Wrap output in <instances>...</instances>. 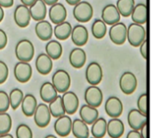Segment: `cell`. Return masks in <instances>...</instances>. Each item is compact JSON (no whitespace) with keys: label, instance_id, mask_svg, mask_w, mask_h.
Returning a JSON list of instances; mask_svg holds the SVG:
<instances>
[{"label":"cell","instance_id":"obj_1","mask_svg":"<svg viewBox=\"0 0 152 138\" xmlns=\"http://www.w3.org/2000/svg\"><path fill=\"white\" fill-rule=\"evenodd\" d=\"M127 40L132 46H140L146 40L145 28L141 24L131 23L127 28Z\"/></svg>","mask_w":152,"mask_h":138},{"label":"cell","instance_id":"obj_2","mask_svg":"<svg viewBox=\"0 0 152 138\" xmlns=\"http://www.w3.org/2000/svg\"><path fill=\"white\" fill-rule=\"evenodd\" d=\"M35 54V48L31 41L28 39L20 40L15 46V55L20 62H29Z\"/></svg>","mask_w":152,"mask_h":138},{"label":"cell","instance_id":"obj_3","mask_svg":"<svg viewBox=\"0 0 152 138\" xmlns=\"http://www.w3.org/2000/svg\"><path fill=\"white\" fill-rule=\"evenodd\" d=\"M52 83L60 94H64L69 91L71 84L69 74L65 70H56L52 77Z\"/></svg>","mask_w":152,"mask_h":138},{"label":"cell","instance_id":"obj_4","mask_svg":"<svg viewBox=\"0 0 152 138\" xmlns=\"http://www.w3.org/2000/svg\"><path fill=\"white\" fill-rule=\"evenodd\" d=\"M94 14V9L90 3L86 1H81L74 6L73 15L74 18L81 23L88 22Z\"/></svg>","mask_w":152,"mask_h":138},{"label":"cell","instance_id":"obj_5","mask_svg":"<svg viewBox=\"0 0 152 138\" xmlns=\"http://www.w3.org/2000/svg\"><path fill=\"white\" fill-rule=\"evenodd\" d=\"M109 36L112 43L121 46L127 39V27L124 22H118L110 27Z\"/></svg>","mask_w":152,"mask_h":138},{"label":"cell","instance_id":"obj_6","mask_svg":"<svg viewBox=\"0 0 152 138\" xmlns=\"http://www.w3.org/2000/svg\"><path fill=\"white\" fill-rule=\"evenodd\" d=\"M138 86L135 75L131 71L124 72L119 79V87L125 95H132L134 93Z\"/></svg>","mask_w":152,"mask_h":138},{"label":"cell","instance_id":"obj_7","mask_svg":"<svg viewBox=\"0 0 152 138\" xmlns=\"http://www.w3.org/2000/svg\"><path fill=\"white\" fill-rule=\"evenodd\" d=\"M102 78L103 71L102 66L96 62H92L91 63H89L86 70V81L91 86H97L102 82Z\"/></svg>","mask_w":152,"mask_h":138},{"label":"cell","instance_id":"obj_8","mask_svg":"<svg viewBox=\"0 0 152 138\" xmlns=\"http://www.w3.org/2000/svg\"><path fill=\"white\" fill-rule=\"evenodd\" d=\"M34 121L38 128H45L49 125L52 114L50 112L49 107L46 104H39L36 109V112L33 115Z\"/></svg>","mask_w":152,"mask_h":138},{"label":"cell","instance_id":"obj_9","mask_svg":"<svg viewBox=\"0 0 152 138\" xmlns=\"http://www.w3.org/2000/svg\"><path fill=\"white\" fill-rule=\"evenodd\" d=\"M85 101L86 104L98 108L103 101V94L97 86H90L85 91Z\"/></svg>","mask_w":152,"mask_h":138},{"label":"cell","instance_id":"obj_10","mask_svg":"<svg viewBox=\"0 0 152 138\" xmlns=\"http://www.w3.org/2000/svg\"><path fill=\"white\" fill-rule=\"evenodd\" d=\"M13 74L18 82L26 83L32 76V68L28 62H19L13 68Z\"/></svg>","mask_w":152,"mask_h":138},{"label":"cell","instance_id":"obj_11","mask_svg":"<svg viewBox=\"0 0 152 138\" xmlns=\"http://www.w3.org/2000/svg\"><path fill=\"white\" fill-rule=\"evenodd\" d=\"M13 19L17 26L26 28L28 26L31 19L29 8L24 4H19L13 12Z\"/></svg>","mask_w":152,"mask_h":138},{"label":"cell","instance_id":"obj_12","mask_svg":"<svg viewBox=\"0 0 152 138\" xmlns=\"http://www.w3.org/2000/svg\"><path fill=\"white\" fill-rule=\"evenodd\" d=\"M124 106L121 100L117 96H110L105 103V112L110 118H119L123 113Z\"/></svg>","mask_w":152,"mask_h":138},{"label":"cell","instance_id":"obj_13","mask_svg":"<svg viewBox=\"0 0 152 138\" xmlns=\"http://www.w3.org/2000/svg\"><path fill=\"white\" fill-rule=\"evenodd\" d=\"M72 120L68 115H63L56 119L53 128L56 134L61 137H66L71 133L72 129Z\"/></svg>","mask_w":152,"mask_h":138},{"label":"cell","instance_id":"obj_14","mask_svg":"<svg viewBox=\"0 0 152 138\" xmlns=\"http://www.w3.org/2000/svg\"><path fill=\"white\" fill-rule=\"evenodd\" d=\"M127 122L131 129L139 131L147 123V115L141 112L138 109H132L128 112Z\"/></svg>","mask_w":152,"mask_h":138},{"label":"cell","instance_id":"obj_15","mask_svg":"<svg viewBox=\"0 0 152 138\" xmlns=\"http://www.w3.org/2000/svg\"><path fill=\"white\" fill-rule=\"evenodd\" d=\"M61 99L66 113L68 115L75 114L79 106V100L77 95L72 91H67L61 95Z\"/></svg>","mask_w":152,"mask_h":138},{"label":"cell","instance_id":"obj_16","mask_svg":"<svg viewBox=\"0 0 152 138\" xmlns=\"http://www.w3.org/2000/svg\"><path fill=\"white\" fill-rule=\"evenodd\" d=\"M120 13L117 6L113 4H109L105 5L102 11V20L107 25H114L120 21Z\"/></svg>","mask_w":152,"mask_h":138},{"label":"cell","instance_id":"obj_17","mask_svg":"<svg viewBox=\"0 0 152 138\" xmlns=\"http://www.w3.org/2000/svg\"><path fill=\"white\" fill-rule=\"evenodd\" d=\"M70 37L72 42L77 46H84L89 39L88 30L84 25H76L72 29Z\"/></svg>","mask_w":152,"mask_h":138},{"label":"cell","instance_id":"obj_18","mask_svg":"<svg viewBox=\"0 0 152 138\" xmlns=\"http://www.w3.org/2000/svg\"><path fill=\"white\" fill-rule=\"evenodd\" d=\"M49 18L51 21L57 25L65 21L67 18V10L61 3H56L49 9Z\"/></svg>","mask_w":152,"mask_h":138},{"label":"cell","instance_id":"obj_19","mask_svg":"<svg viewBox=\"0 0 152 138\" xmlns=\"http://www.w3.org/2000/svg\"><path fill=\"white\" fill-rule=\"evenodd\" d=\"M125 132V125L118 118H113L107 123V133L110 138H120Z\"/></svg>","mask_w":152,"mask_h":138},{"label":"cell","instance_id":"obj_20","mask_svg":"<svg viewBox=\"0 0 152 138\" xmlns=\"http://www.w3.org/2000/svg\"><path fill=\"white\" fill-rule=\"evenodd\" d=\"M35 32L37 37L42 41H47L52 38L53 29L51 23L47 21H38L35 26Z\"/></svg>","mask_w":152,"mask_h":138},{"label":"cell","instance_id":"obj_21","mask_svg":"<svg viewBox=\"0 0 152 138\" xmlns=\"http://www.w3.org/2000/svg\"><path fill=\"white\" fill-rule=\"evenodd\" d=\"M79 116L85 123L87 125H93V123L99 118V112L97 108L84 104L79 110Z\"/></svg>","mask_w":152,"mask_h":138},{"label":"cell","instance_id":"obj_22","mask_svg":"<svg viewBox=\"0 0 152 138\" xmlns=\"http://www.w3.org/2000/svg\"><path fill=\"white\" fill-rule=\"evenodd\" d=\"M69 60L70 65L73 68L80 69L85 65L86 62V54L82 48L76 47L71 50L69 56Z\"/></svg>","mask_w":152,"mask_h":138},{"label":"cell","instance_id":"obj_23","mask_svg":"<svg viewBox=\"0 0 152 138\" xmlns=\"http://www.w3.org/2000/svg\"><path fill=\"white\" fill-rule=\"evenodd\" d=\"M36 69L41 75L49 74L53 69V60L46 54H40L36 59Z\"/></svg>","mask_w":152,"mask_h":138},{"label":"cell","instance_id":"obj_24","mask_svg":"<svg viewBox=\"0 0 152 138\" xmlns=\"http://www.w3.org/2000/svg\"><path fill=\"white\" fill-rule=\"evenodd\" d=\"M39 95L44 103L50 104L58 96V92L52 82H45L40 87Z\"/></svg>","mask_w":152,"mask_h":138},{"label":"cell","instance_id":"obj_25","mask_svg":"<svg viewBox=\"0 0 152 138\" xmlns=\"http://www.w3.org/2000/svg\"><path fill=\"white\" fill-rule=\"evenodd\" d=\"M29 12L31 15V19L37 21H44L46 16L47 9L46 4L43 0H36L35 3L29 6Z\"/></svg>","mask_w":152,"mask_h":138},{"label":"cell","instance_id":"obj_26","mask_svg":"<svg viewBox=\"0 0 152 138\" xmlns=\"http://www.w3.org/2000/svg\"><path fill=\"white\" fill-rule=\"evenodd\" d=\"M37 105L38 104L36 97L31 94H27L24 95L23 101L21 103V111L26 117H32Z\"/></svg>","mask_w":152,"mask_h":138},{"label":"cell","instance_id":"obj_27","mask_svg":"<svg viewBox=\"0 0 152 138\" xmlns=\"http://www.w3.org/2000/svg\"><path fill=\"white\" fill-rule=\"evenodd\" d=\"M147 17H148V7L145 4H138L134 6L132 14H131V18L132 21L134 23L137 24H144L147 21Z\"/></svg>","mask_w":152,"mask_h":138},{"label":"cell","instance_id":"obj_28","mask_svg":"<svg viewBox=\"0 0 152 138\" xmlns=\"http://www.w3.org/2000/svg\"><path fill=\"white\" fill-rule=\"evenodd\" d=\"M71 133L76 138H89L90 136L88 125L81 119H76L73 120Z\"/></svg>","mask_w":152,"mask_h":138},{"label":"cell","instance_id":"obj_29","mask_svg":"<svg viewBox=\"0 0 152 138\" xmlns=\"http://www.w3.org/2000/svg\"><path fill=\"white\" fill-rule=\"evenodd\" d=\"M71 24L68 21H63L60 24L55 25L53 29V34L59 40H66L71 36L72 32Z\"/></svg>","mask_w":152,"mask_h":138},{"label":"cell","instance_id":"obj_30","mask_svg":"<svg viewBox=\"0 0 152 138\" xmlns=\"http://www.w3.org/2000/svg\"><path fill=\"white\" fill-rule=\"evenodd\" d=\"M45 54L52 60H58L62 54V46L57 40H50L45 46Z\"/></svg>","mask_w":152,"mask_h":138},{"label":"cell","instance_id":"obj_31","mask_svg":"<svg viewBox=\"0 0 152 138\" xmlns=\"http://www.w3.org/2000/svg\"><path fill=\"white\" fill-rule=\"evenodd\" d=\"M107 121L104 118H98L92 125V135L95 138H103L107 133Z\"/></svg>","mask_w":152,"mask_h":138},{"label":"cell","instance_id":"obj_32","mask_svg":"<svg viewBox=\"0 0 152 138\" xmlns=\"http://www.w3.org/2000/svg\"><path fill=\"white\" fill-rule=\"evenodd\" d=\"M49 110H50V112L52 114V117L53 118H60L63 115L66 114V112H65V109H64V106H63V104H62V99H61V95H58L53 101H52L49 105Z\"/></svg>","mask_w":152,"mask_h":138},{"label":"cell","instance_id":"obj_33","mask_svg":"<svg viewBox=\"0 0 152 138\" xmlns=\"http://www.w3.org/2000/svg\"><path fill=\"white\" fill-rule=\"evenodd\" d=\"M116 6L121 16L129 17L135 6V3L134 0H118Z\"/></svg>","mask_w":152,"mask_h":138},{"label":"cell","instance_id":"obj_34","mask_svg":"<svg viewBox=\"0 0 152 138\" xmlns=\"http://www.w3.org/2000/svg\"><path fill=\"white\" fill-rule=\"evenodd\" d=\"M107 24L101 19H97L92 25V33L96 39H102L107 33Z\"/></svg>","mask_w":152,"mask_h":138},{"label":"cell","instance_id":"obj_35","mask_svg":"<svg viewBox=\"0 0 152 138\" xmlns=\"http://www.w3.org/2000/svg\"><path fill=\"white\" fill-rule=\"evenodd\" d=\"M23 98H24V95H23V92L20 89H19V88L12 89L9 94L10 107L13 111L17 110L21 105Z\"/></svg>","mask_w":152,"mask_h":138},{"label":"cell","instance_id":"obj_36","mask_svg":"<svg viewBox=\"0 0 152 138\" xmlns=\"http://www.w3.org/2000/svg\"><path fill=\"white\" fill-rule=\"evenodd\" d=\"M12 118L7 112L0 113V135L8 134L12 128Z\"/></svg>","mask_w":152,"mask_h":138},{"label":"cell","instance_id":"obj_37","mask_svg":"<svg viewBox=\"0 0 152 138\" xmlns=\"http://www.w3.org/2000/svg\"><path fill=\"white\" fill-rule=\"evenodd\" d=\"M16 138H33L31 128L26 124H20L16 128Z\"/></svg>","mask_w":152,"mask_h":138},{"label":"cell","instance_id":"obj_38","mask_svg":"<svg viewBox=\"0 0 152 138\" xmlns=\"http://www.w3.org/2000/svg\"><path fill=\"white\" fill-rule=\"evenodd\" d=\"M137 107L138 110L142 112L143 114H148V95L146 93L142 94L137 101Z\"/></svg>","mask_w":152,"mask_h":138},{"label":"cell","instance_id":"obj_39","mask_svg":"<svg viewBox=\"0 0 152 138\" xmlns=\"http://www.w3.org/2000/svg\"><path fill=\"white\" fill-rule=\"evenodd\" d=\"M10 108V101H9V95L0 90V113L6 112Z\"/></svg>","mask_w":152,"mask_h":138},{"label":"cell","instance_id":"obj_40","mask_svg":"<svg viewBox=\"0 0 152 138\" xmlns=\"http://www.w3.org/2000/svg\"><path fill=\"white\" fill-rule=\"evenodd\" d=\"M9 69L6 63L3 61H0V85L4 83L8 78Z\"/></svg>","mask_w":152,"mask_h":138},{"label":"cell","instance_id":"obj_41","mask_svg":"<svg viewBox=\"0 0 152 138\" xmlns=\"http://www.w3.org/2000/svg\"><path fill=\"white\" fill-rule=\"evenodd\" d=\"M140 52H141L142 56L145 60H148V58H149V56H148V54H149V43H148L147 39L140 46Z\"/></svg>","mask_w":152,"mask_h":138},{"label":"cell","instance_id":"obj_42","mask_svg":"<svg viewBox=\"0 0 152 138\" xmlns=\"http://www.w3.org/2000/svg\"><path fill=\"white\" fill-rule=\"evenodd\" d=\"M8 42V38H7V35L6 33L0 29V50L4 49Z\"/></svg>","mask_w":152,"mask_h":138},{"label":"cell","instance_id":"obj_43","mask_svg":"<svg viewBox=\"0 0 152 138\" xmlns=\"http://www.w3.org/2000/svg\"><path fill=\"white\" fill-rule=\"evenodd\" d=\"M126 138H142L140 131L138 130H130L126 136Z\"/></svg>","mask_w":152,"mask_h":138},{"label":"cell","instance_id":"obj_44","mask_svg":"<svg viewBox=\"0 0 152 138\" xmlns=\"http://www.w3.org/2000/svg\"><path fill=\"white\" fill-rule=\"evenodd\" d=\"M142 138H149V126L148 123L143 125V127L139 130Z\"/></svg>","mask_w":152,"mask_h":138},{"label":"cell","instance_id":"obj_45","mask_svg":"<svg viewBox=\"0 0 152 138\" xmlns=\"http://www.w3.org/2000/svg\"><path fill=\"white\" fill-rule=\"evenodd\" d=\"M13 4V0H0V6L3 8L12 7Z\"/></svg>","mask_w":152,"mask_h":138},{"label":"cell","instance_id":"obj_46","mask_svg":"<svg viewBox=\"0 0 152 138\" xmlns=\"http://www.w3.org/2000/svg\"><path fill=\"white\" fill-rule=\"evenodd\" d=\"M35 1L36 0H20L21 4H24V5H26V6H28V7L31 6L35 3Z\"/></svg>","mask_w":152,"mask_h":138},{"label":"cell","instance_id":"obj_47","mask_svg":"<svg viewBox=\"0 0 152 138\" xmlns=\"http://www.w3.org/2000/svg\"><path fill=\"white\" fill-rule=\"evenodd\" d=\"M44 2H45V4H46V5H53L54 4H56V3H58V0H43Z\"/></svg>","mask_w":152,"mask_h":138},{"label":"cell","instance_id":"obj_48","mask_svg":"<svg viewBox=\"0 0 152 138\" xmlns=\"http://www.w3.org/2000/svg\"><path fill=\"white\" fill-rule=\"evenodd\" d=\"M69 5H76V4H77L79 2H81V0H65Z\"/></svg>","mask_w":152,"mask_h":138},{"label":"cell","instance_id":"obj_49","mask_svg":"<svg viewBox=\"0 0 152 138\" xmlns=\"http://www.w3.org/2000/svg\"><path fill=\"white\" fill-rule=\"evenodd\" d=\"M4 12L3 7H1V6H0V22L3 21V19H4Z\"/></svg>","mask_w":152,"mask_h":138},{"label":"cell","instance_id":"obj_50","mask_svg":"<svg viewBox=\"0 0 152 138\" xmlns=\"http://www.w3.org/2000/svg\"><path fill=\"white\" fill-rule=\"evenodd\" d=\"M0 138H13V137L11 134H4V135H0Z\"/></svg>","mask_w":152,"mask_h":138},{"label":"cell","instance_id":"obj_51","mask_svg":"<svg viewBox=\"0 0 152 138\" xmlns=\"http://www.w3.org/2000/svg\"><path fill=\"white\" fill-rule=\"evenodd\" d=\"M45 138H57L55 136H53V135H48V136H46Z\"/></svg>","mask_w":152,"mask_h":138},{"label":"cell","instance_id":"obj_52","mask_svg":"<svg viewBox=\"0 0 152 138\" xmlns=\"http://www.w3.org/2000/svg\"><path fill=\"white\" fill-rule=\"evenodd\" d=\"M91 138H95V137H91Z\"/></svg>","mask_w":152,"mask_h":138}]
</instances>
